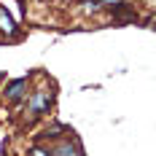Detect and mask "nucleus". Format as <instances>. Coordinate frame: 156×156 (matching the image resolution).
<instances>
[{"instance_id":"f257e3e1","label":"nucleus","mask_w":156,"mask_h":156,"mask_svg":"<svg viewBox=\"0 0 156 156\" xmlns=\"http://www.w3.org/2000/svg\"><path fill=\"white\" fill-rule=\"evenodd\" d=\"M105 5H108V11L116 16V19H121V22H137V14H135V8H132L129 3H113V0H110Z\"/></svg>"},{"instance_id":"f03ea898","label":"nucleus","mask_w":156,"mask_h":156,"mask_svg":"<svg viewBox=\"0 0 156 156\" xmlns=\"http://www.w3.org/2000/svg\"><path fill=\"white\" fill-rule=\"evenodd\" d=\"M48 108H51V94L35 92V97L30 100V113L32 116H43V113H48Z\"/></svg>"},{"instance_id":"7ed1b4c3","label":"nucleus","mask_w":156,"mask_h":156,"mask_svg":"<svg viewBox=\"0 0 156 156\" xmlns=\"http://www.w3.org/2000/svg\"><path fill=\"white\" fill-rule=\"evenodd\" d=\"M24 89H27V78H16V81H11V83L5 86V97H8V100H19V97L24 94Z\"/></svg>"},{"instance_id":"20e7f679","label":"nucleus","mask_w":156,"mask_h":156,"mask_svg":"<svg viewBox=\"0 0 156 156\" xmlns=\"http://www.w3.org/2000/svg\"><path fill=\"white\" fill-rule=\"evenodd\" d=\"M51 156H81V148L78 145H70V143H59L51 151Z\"/></svg>"},{"instance_id":"39448f33","label":"nucleus","mask_w":156,"mask_h":156,"mask_svg":"<svg viewBox=\"0 0 156 156\" xmlns=\"http://www.w3.org/2000/svg\"><path fill=\"white\" fill-rule=\"evenodd\" d=\"M0 30L8 32V35H16V24H14V19H11V14L5 8H0Z\"/></svg>"},{"instance_id":"423d86ee","label":"nucleus","mask_w":156,"mask_h":156,"mask_svg":"<svg viewBox=\"0 0 156 156\" xmlns=\"http://www.w3.org/2000/svg\"><path fill=\"white\" fill-rule=\"evenodd\" d=\"M30 156H51V151H43V148H32Z\"/></svg>"},{"instance_id":"0eeeda50","label":"nucleus","mask_w":156,"mask_h":156,"mask_svg":"<svg viewBox=\"0 0 156 156\" xmlns=\"http://www.w3.org/2000/svg\"><path fill=\"white\" fill-rule=\"evenodd\" d=\"M108 3H110V0H108Z\"/></svg>"}]
</instances>
